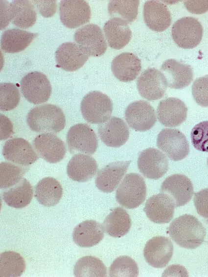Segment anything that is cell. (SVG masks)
<instances>
[{
  "label": "cell",
  "mask_w": 208,
  "mask_h": 277,
  "mask_svg": "<svg viewBox=\"0 0 208 277\" xmlns=\"http://www.w3.org/2000/svg\"><path fill=\"white\" fill-rule=\"evenodd\" d=\"M73 273L76 277H104L107 276V268L98 258L85 256L76 262Z\"/></svg>",
  "instance_id": "obj_34"
},
{
  "label": "cell",
  "mask_w": 208,
  "mask_h": 277,
  "mask_svg": "<svg viewBox=\"0 0 208 277\" xmlns=\"http://www.w3.org/2000/svg\"><path fill=\"white\" fill-rule=\"evenodd\" d=\"M0 276L1 277H20L25 271L23 257L15 251H5L0 254Z\"/></svg>",
  "instance_id": "obj_35"
},
{
  "label": "cell",
  "mask_w": 208,
  "mask_h": 277,
  "mask_svg": "<svg viewBox=\"0 0 208 277\" xmlns=\"http://www.w3.org/2000/svg\"><path fill=\"white\" fill-rule=\"evenodd\" d=\"M139 4V0H110L108 6V13L112 18H119L129 23L136 19Z\"/></svg>",
  "instance_id": "obj_36"
},
{
  "label": "cell",
  "mask_w": 208,
  "mask_h": 277,
  "mask_svg": "<svg viewBox=\"0 0 208 277\" xmlns=\"http://www.w3.org/2000/svg\"><path fill=\"white\" fill-rule=\"evenodd\" d=\"M67 143L70 153L92 154L98 146L97 136L88 124L78 123L71 126L67 134Z\"/></svg>",
  "instance_id": "obj_9"
},
{
  "label": "cell",
  "mask_w": 208,
  "mask_h": 277,
  "mask_svg": "<svg viewBox=\"0 0 208 277\" xmlns=\"http://www.w3.org/2000/svg\"><path fill=\"white\" fill-rule=\"evenodd\" d=\"M168 232L178 245L191 249L202 244L206 233L201 222L195 216L187 214L175 218L170 224Z\"/></svg>",
  "instance_id": "obj_1"
},
{
  "label": "cell",
  "mask_w": 208,
  "mask_h": 277,
  "mask_svg": "<svg viewBox=\"0 0 208 277\" xmlns=\"http://www.w3.org/2000/svg\"><path fill=\"white\" fill-rule=\"evenodd\" d=\"M138 167L146 178L157 180L168 171V161L165 155L155 148H148L139 154Z\"/></svg>",
  "instance_id": "obj_12"
},
{
  "label": "cell",
  "mask_w": 208,
  "mask_h": 277,
  "mask_svg": "<svg viewBox=\"0 0 208 277\" xmlns=\"http://www.w3.org/2000/svg\"><path fill=\"white\" fill-rule=\"evenodd\" d=\"M207 163H208V160H207Z\"/></svg>",
  "instance_id": "obj_48"
},
{
  "label": "cell",
  "mask_w": 208,
  "mask_h": 277,
  "mask_svg": "<svg viewBox=\"0 0 208 277\" xmlns=\"http://www.w3.org/2000/svg\"><path fill=\"white\" fill-rule=\"evenodd\" d=\"M2 153L5 160L23 166H29L39 159L30 143L21 138L7 140L3 145Z\"/></svg>",
  "instance_id": "obj_16"
},
{
  "label": "cell",
  "mask_w": 208,
  "mask_h": 277,
  "mask_svg": "<svg viewBox=\"0 0 208 277\" xmlns=\"http://www.w3.org/2000/svg\"><path fill=\"white\" fill-rule=\"evenodd\" d=\"M26 122L34 132L57 133L64 128L66 117L60 107L45 104L31 109L26 115Z\"/></svg>",
  "instance_id": "obj_2"
},
{
  "label": "cell",
  "mask_w": 208,
  "mask_h": 277,
  "mask_svg": "<svg viewBox=\"0 0 208 277\" xmlns=\"http://www.w3.org/2000/svg\"><path fill=\"white\" fill-rule=\"evenodd\" d=\"M63 195V188L55 178L48 177L42 179L35 187V197L43 206L50 207L56 205Z\"/></svg>",
  "instance_id": "obj_30"
},
{
  "label": "cell",
  "mask_w": 208,
  "mask_h": 277,
  "mask_svg": "<svg viewBox=\"0 0 208 277\" xmlns=\"http://www.w3.org/2000/svg\"><path fill=\"white\" fill-rule=\"evenodd\" d=\"M157 145L173 161L184 159L189 152V146L186 137L177 129H162L158 135Z\"/></svg>",
  "instance_id": "obj_7"
},
{
  "label": "cell",
  "mask_w": 208,
  "mask_h": 277,
  "mask_svg": "<svg viewBox=\"0 0 208 277\" xmlns=\"http://www.w3.org/2000/svg\"><path fill=\"white\" fill-rule=\"evenodd\" d=\"M32 145L37 154L50 163L61 161L66 152L64 141L52 133L39 135L33 140Z\"/></svg>",
  "instance_id": "obj_15"
},
{
  "label": "cell",
  "mask_w": 208,
  "mask_h": 277,
  "mask_svg": "<svg viewBox=\"0 0 208 277\" xmlns=\"http://www.w3.org/2000/svg\"><path fill=\"white\" fill-rule=\"evenodd\" d=\"M33 195L31 185L26 179L23 178L16 185L3 191L2 198L8 206L22 208L29 204Z\"/></svg>",
  "instance_id": "obj_32"
},
{
  "label": "cell",
  "mask_w": 208,
  "mask_h": 277,
  "mask_svg": "<svg viewBox=\"0 0 208 277\" xmlns=\"http://www.w3.org/2000/svg\"><path fill=\"white\" fill-rule=\"evenodd\" d=\"M113 103L106 94L98 91L89 92L83 97L80 105L84 118L92 124H101L110 118Z\"/></svg>",
  "instance_id": "obj_3"
},
{
  "label": "cell",
  "mask_w": 208,
  "mask_h": 277,
  "mask_svg": "<svg viewBox=\"0 0 208 277\" xmlns=\"http://www.w3.org/2000/svg\"><path fill=\"white\" fill-rule=\"evenodd\" d=\"M130 163V161L114 162L100 170L95 181L98 189L105 193L114 191L126 173Z\"/></svg>",
  "instance_id": "obj_22"
},
{
  "label": "cell",
  "mask_w": 208,
  "mask_h": 277,
  "mask_svg": "<svg viewBox=\"0 0 208 277\" xmlns=\"http://www.w3.org/2000/svg\"><path fill=\"white\" fill-rule=\"evenodd\" d=\"M161 71L165 77L168 87L182 89L188 86L193 78L192 67L174 59L164 61Z\"/></svg>",
  "instance_id": "obj_21"
},
{
  "label": "cell",
  "mask_w": 208,
  "mask_h": 277,
  "mask_svg": "<svg viewBox=\"0 0 208 277\" xmlns=\"http://www.w3.org/2000/svg\"><path fill=\"white\" fill-rule=\"evenodd\" d=\"M0 109L9 111L19 103L21 96L18 87L11 83H1L0 86Z\"/></svg>",
  "instance_id": "obj_39"
},
{
  "label": "cell",
  "mask_w": 208,
  "mask_h": 277,
  "mask_svg": "<svg viewBox=\"0 0 208 277\" xmlns=\"http://www.w3.org/2000/svg\"><path fill=\"white\" fill-rule=\"evenodd\" d=\"M185 269L179 265H173L169 266L162 274V277L167 276H188Z\"/></svg>",
  "instance_id": "obj_47"
},
{
  "label": "cell",
  "mask_w": 208,
  "mask_h": 277,
  "mask_svg": "<svg viewBox=\"0 0 208 277\" xmlns=\"http://www.w3.org/2000/svg\"><path fill=\"white\" fill-rule=\"evenodd\" d=\"M203 33L201 23L192 17H184L177 20L173 24L171 35L180 47L192 49L200 43Z\"/></svg>",
  "instance_id": "obj_5"
},
{
  "label": "cell",
  "mask_w": 208,
  "mask_h": 277,
  "mask_svg": "<svg viewBox=\"0 0 208 277\" xmlns=\"http://www.w3.org/2000/svg\"><path fill=\"white\" fill-rule=\"evenodd\" d=\"M187 107L181 99L169 97L161 100L157 109L159 121L166 127L180 125L186 118Z\"/></svg>",
  "instance_id": "obj_19"
},
{
  "label": "cell",
  "mask_w": 208,
  "mask_h": 277,
  "mask_svg": "<svg viewBox=\"0 0 208 277\" xmlns=\"http://www.w3.org/2000/svg\"><path fill=\"white\" fill-rule=\"evenodd\" d=\"M97 169L96 161L93 157L85 154H76L69 162L67 173L74 181L86 182L96 174Z\"/></svg>",
  "instance_id": "obj_26"
},
{
  "label": "cell",
  "mask_w": 208,
  "mask_h": 277,
  "mask_svg": "<svg viewBox=\"0 0 208 277\" xmlns=\"http://www.w3.org/2000/svg\"><path fill=\"white\" fill-rule=\"evenodd\" d=\"M146 186L143 178L139 174L130 173L125 175L116 192V199L122 206L133 209L145 200Z\"/></svg>",
  "instance_id": "obj_4"
},
{
  "label": "cell",
  "mask_w": 208,
  "mask_h": 277,
  "mask_svg": "<svg viewBox=\"0 0 208 277\" xmlns=\"http://www.w3.org/2000/svg\"><path fill=\"white\" fill-rule=\"evenodd\" d=\"M40 14L44 17H49L56 12V0H33Z\"/></svg>",
  "instance_id": "obj_43"
},
{
  "label": "cell",
  "mask_w": 208,
  "mask_h": 277,
  "mask_svg": "<svg viewBox=\"0 0 208 277\" xmlns=\"http://www.w3.org/2000/svg\"><path fill=\"white\" fill-rule=\"evenodd\" d=\"M112 71L114 76L122 82L135 80L141 69V61L134 54L125 52L116 56L112 62Z\"/></svg>",
  "instance_id": "obj_25"
},
{
  "label": "cell",
  "mask_w": 208,
  "mask_h": 277,
  "mask_svg": "<svg viewBox=\"0 0 208 277\" xmlns=\"http://www.w3.org/2000/svg\"><path fill=\"white\" fill-rule=\"evenodd\" d=\"M192 94L198 105L203 107H208V75L199 77L194 81Z\"/></svg>",
  "instance_id": "obj_41"
},
{
  "label": "cell",
  "mask_w": 208,
  "mask_h": 277,
  "mask_svg": "<svg viewBox=\"0 0 208 277\" xmlns=\"http://www.w3.org/2000/svg\"><path fill=\"white\" fill-rule=\"evenodd\" d=\"M139 275L137 263L128 256L117 257L111 265L109 270V277H136Z\"/></svg>",
  "instance_id": "obj_37"
},
{
  "label": "cell",
  "mask_w": 208,
  "mask_h": 277,
  "mask_svg": "<svg viewBox=\"0 0 208 277\" xmlns=\"http://www.w3.org/2000/svg\"><path fill=\"white\" fill-rule=\"evenodd\" d=\"M59 15L65 26L75 28L89 22L91 8L85 0H62L60 3Z\"/></svg>",
  "instance_id": "obj_13"
},
{
  "label": "cell",
  "mask_w": 208,
  "mask_h": 277,
  "mask_svg": "<svg viewBox=\"0 0 208 277\" xmlns=\"http://www.w3.org/2000/svg\"><path fill=\"white\" fill-rule=\"evenodd\" d=\"M13 134V127L11 120L6 116L0 114V139H5Z\"/></svg>",
  "instance_id": "obj_45"
},
{
  "label": "cell",
  "mask_w": 208,
  "mask_h": 277,
  "mask_svg": "<svg viewBox=\"0 0 208 277\" xmlns=\"http://www.w3.org/2000/svg\"><path fill=\"white\" fill-rule=\"evenodd\" d=\"M127 123L136 131H146L152 128L157 121L154 108L145 100L130 103L125 111Z\"/></svg>",
  "instance_id": "obj_10"
},
{
  "label": "cell",
  "mask_w": 208,
  "mask_h": 277,
  "mask_svg": "<svg viewBox=\"0 0 208 277\" xmlns=\"http://www.w3.org/2000/svg\"><path fill=\"white\" fill-rule=\"evenodd\" d=\"M193 201L197 213L208 218V188L195 193Z\"/></svg>",
  "instance_id": "obj_42"
},
{
  "label": "cell",
  "mask_w": 208,
  "mask_h": 277,
  "mask_svg": "<svg viewBox=\"0 0 208 277\" xmlns=\"http://www.w3.org/2000/svg\"><path fill=\"white\" fill-rule=\"evenodd\" d=\"M27 170L13 163L1 162L0 188L6 189L16 185L23 179Z\"/></svg>",
  "instance_id": "obj_38"
},
{
  "label": "cell",
  "mask_w": 208,
  "mask_h": 277,
  "mask_svg": "<svg viewBox=\"0 0 208 277\" xmlns=\"http://www.w3.org/2000/svg\"><path fill=\"white\" fill-rule=\"evenodd\" d=\"M10 17L16 26L27 28L37 20V14L32 2L27 0H14L8 4Z\"/></svg>",
  "instance_id": "obj_31"
},
{
  "label": "cell",
  "mask_w": 208,
  "mask_h": 277,
  "mask_svg": "<svg viewBox=\"0 0 208 277\" xmlns=\"http://www.w3.org/2000/svg\"><path fill=\"white\" fill-rule=\"evenodd\" d=\"M190 135L192 144L197 150L208 152V120L196 124Z\"/></svg>",
  "instance_id": "obj_40"
},
{
  "label": "cell",
  "mask_w": 208,
  "mask_h": 277,
  "mask_svg": "<svg viewBox=\"0 0 208 277\" xmlns=\"http://www.w3.org/2000/svg\"><path fill=\"white\" fill-rule=\"evenodd\" d=\"M137 85L140 95L150 101L161 98L168 87L164 74L154 68L144 70L138 78Z\"/></svg>",
  "instance_id": "obj_11"
},
{
  "label": "cell",
  "mask_w": 208,
  "mask_h": 277,
  "mask_svg": "<svg viewBox=\"0 0 208 277\" xmlns=\"http://www.w3.org/2000/svg\"><path fill=\"white\" fill-rule=\"evenodd\" d=\"M184 5L193 14H202L208 11V0H186Z\"/></svg>",
  "instance_id": "obj_44"
},
{
  "label": "cell",
  "mask_w": 208,
  "mask_h": 277,
  "mask_svg": "<svg viewBox=\"0 0 208 277\" xmlns=\"http://www.w3.org/2000/svg\"><path fill=\"white\" fill-rule=\"evenodd\" d=\"M173 253V244L168 238L155 236L146 243L143 255L147 263L156 268L165 267L170 261Z\"/></svg>",
  "instance_id": "obj_14"
},
{
  "label": "cell",
  "mask_w": 208,
  "mask_h": 277,
  "mask_svg": "<svg viewBox=\"0 0 208 277\" xmlns=\"http://www.w3.org/2000/svg\"><path fill=\"white\" fill-rule=\"evenodd\" d=\"M8 3L6 0H0V29L1 30L7 26L11 21Z\"/></svg>",
  "instance_id": "obj_46"
},
{
  "label": "cell",
  "mask_w": 208,
  "mask_h": 277,
  "mask_svg": "<svg viewBox=\"0 0 208 277\" xmlns=\"http://www.w3.org/2000/svg\"><path fill=\"white\" fill-rule=\"evenodd\" d=\"M21 90L25 99L34 104L43 103L49 98L52 88L46 76L39 71L27 73L22 79Z\"/></svg>",
  "instance_id": "obj_8"
},
{
  "label": "cell",
  "mask_w": 208,
  "mask_h": 277,
  "mask_svg": "<svg viewBox=\"0 0 208 277\" xmlns=\"http://www.w3.org/2000/svg\"><path fill=\"white\" fill-rule=\"evenodd\" d=\"M89 56L80 49L74 42L62 44L55 52V60L58 67L68 71H74L81 68Z\"/></svg>",
  "instance_id": "obj_23"
},
{
  "label": "cell",
  "mask_w": 208,
  "mask_h": 277,
  "mask_svg": "<svg viewBox=\"0 0 208 277\" xmlns=\"http://www.w3.org/2000/svg\"><path fill=\"white\" fill-rule=\"evenodd\" d=\"M37 35V33L19 28L7 29L1 35V48L7 53L19 52L25 49Z\"/></svg>",
  "instance_id": "obj_29"
},
{
  "label": "cell",
  "mask_w": 208,
  "mask_h": 277,
  "mask_svg": "<svg viewBox=\"0 0 208 277\" xmlns=\"http://www.w3.org/2000/svg\"><path fill=\"white\" fill-rule=\"evenodd\" d=\"M143 18L146 25L157 32L166 30L170 26L172 20L167 7L157 0H148L145 2Z\"/></svg>",
  "instance_id": "obj_24"
},
{
  "label": "cell",
  "mask_w": 208,
  "mask_h": 277,
  "mask_svg": "<svg viewBox=\"0 0 208 277\" xmlns=\"http://www.w3.org/2000/svg\"><path fill=\"white\" fill-rule=\"evenodd\" d=\"M74 40L83 52L88 56H100L105 53L107 48L102 29L93 23L86 24L77 29Z\"/></svg>",
  "instance_id": "obj_6"
},
{
  "label": "cell",
  "mask_w": 208,
  "mask_h": 277,
  "mask_svg": "<svg viewBox=\"0 0 208 277\" xmlns=\"http://www.w3.org/2000/svg\"><path fill=\"white\" fill-rule=\"evenodd\" d=\"M175 207L173 199L168 194L161 193L150 197L145 204L143 210L151 221L165 224L172 220Z\"/></svg>",
  "instance_id": "obj_18"
},
{
  "label": "cell",
  "mask_w": 208,
  "mask_h": 277,
  "mask_svg": "<svg viewBox=\"0 0 208 277\" xmlns=\"http://www.w3.org/2000/svg\"><path fill=\"white\" fill-rule=\"evenodd\" d=\"M103 31L108 45L114 49H122L131 39L132 31L128 23L119 18H113L107 21Z\"/></svg>",
  "instance_id": "obj_27"
},
{
  "label": "cell",
  "mask_w": 208,
  "mask_h": 277,
  "mask_svg": "<svg viewBox=\"0 0 208 277\" xmlns=\"http://www.w3.org/2000/svg\"><path fill=\"white\" fill-rule=\"evenodd\" d=\"M103 226L95 220H86L77 225L72 232L75 243L81 247H91L98 244L104 237Z\"/></svg>",
  "instance_id": "obj_28"
},
{
  "label": "cell",
  "mask_w": 208,
  "mask_h": 277,
  "mask_svg": "<svg viewBox=\"0 0 208 277\" xmlns=\"http://www.w3.org/2000/svg\"><path fill=\"white\" fill-rule=\"evenodd\" d=\"M102 226L104 231L114 237H121L126 234L131 226V219L123 208H114L105 218Z\"/></svg>",
  "instance_id": "obj_33"
},
{
  "label": "cell",
  "mask_w": 208,
  "mask_h": 277,
  "mask_svg": "<svg viewBox=\"0 0 208 277\" xmlns=\"http://www.w3.org/2000/svg\"><path fill=\"white\" fill-rule=\"evenodd\" d=\"M100 139L107 146L119 147L124 144L129 138V128L120 118L112 116L98 127Z\"/></svg>",
  "instance_id": "obj_20"
},
{
  "label": "cell",
  "mask_w": 208,
  "mask_h": 277,
  "mask_svg": "<svg viewBox=\"0 0 208 277\" xmlns=\"http://www.w3.org/2000/svg\"><path fill=\"white\" fill-rule=\"evenodd\" d=\"M161 191L169 195L174 200L175 207L186 204L193 195V186L186 176L176 174L167 177L162 182Z\"/></svg>",
  "instance_id": "obj_17"
}]
</instances>
